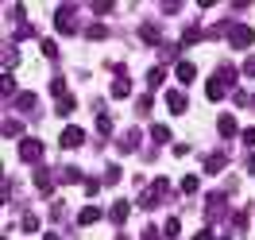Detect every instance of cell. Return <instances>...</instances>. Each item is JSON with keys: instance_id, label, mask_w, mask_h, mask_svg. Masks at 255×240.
Instances as JSON below:
<instances>
[{"instance_id": "14", "label": "cell", "mask_w": 255, "mask_h": 240, "mask_svg": "<svg viewBox=\"0 0 255 240\" xmlns=\"http://www.w3.org/2000/svg\"><path fill=\"white\" fill-rule=\"evenodd\" d=\"M151 136H155L159 144H170V128H162V124H159V128H155V132H151Z\"/></svg>"}, {"instance_id": "17", "label": "cell", "mask_w": 255, "mask_h": 240, "mask_svg": "<svg viewBox=\"0 0 255 240\" xmlns=\"http://www.w3.org/2000/svg\"><path fill=\"white\" fill-rule=\"evenodd\" d=\"M43 240H58V237H54V233H47V237H43Z\"/></svg>"}, {"instance_id": "5", "label": "cell", "mask_w": 255, "mask_h": 240, "mask_svg": "<svg viewBox=\"0 0 255 240\" xmlns=\"http://www.w3.org/2000/svg\"><path fill=\"white\" fill-rule=\"evenodd\" d=\"M217 132H221V136H236V116H232V112H221V120H217Z\"/></svg>"}, {"instance_id": "9", "label": "cell", "mask_w": 255, "mask_h": 240, "mask_svg": "<svg viewBox=\"0 0 255 240\" xmlns=\"http://www.w3.org/2000/svg\"><path fill=\"white\" fill-rule=\"evenodd\" d=\"M224 85H228V78H224V74H217V78L209 81V97H213V101H221V93H224Z\"/></svg>"}, {"instance_id": "16", "label": "cell", "mask_w": 255, "mask_h": 240, "mask_svg": "<svg viewBox=\"0 0 255 240\" xmlns=\"http://www.w3.org/2000/svg\"><path fill=\"white\" fill-rule=\"evenodd\" d=\"M244 74H252V78H255V54L248 58V62H244Z\"/></svg>"}, {"instance_id": "12", "label": "cell", "mask_w": 255, "mask_h": 240, "mask_svg": "<svg viewBox=\"0 0 255 240\" xmlns=\"http://www.w3.org/2000/svg\"><path fill=\"white\" fill-rule=\"evenodd\" d=\"M197 186H201V178H197V175H186V178H182V190H186V194H197Z\"/></svg>"}, {"instance_id": "3", "label": "cell", "mask_w": 255, "mask_h": 240, "mask_svg": "<svg viewBox=\"0 0 255 240\" xmlns=\"http://www.w3.org/2000/svg\"><path fill=\"white\" fill-rule=\"evenodd\" d=\"M128 213H131V206H128L124 198H120V202H112V209H109V217H112L116 225H124V221H128Z\"/></svg>"}, {"instance_id": "15", "label": "cell", "mask_w": 255, "mask_h": 240, "mask_svg": "<svg viewBox=\"0 0 255 240\" xmlns=\"http://www.w3.org/2000/svg\"><path fill=\"white\" fill-rule=\"evenodd\" d=\"M128 93V81L124 78H116V85H112V97H124Z\"/></svg>"}, {"instance_id": "11", "label": "cell", "mask_w": 255, "mask_h": 240, "mask_svg": "<svg viewBox=\"0 0 255 240\" xmlns=\"http://www.w3.org/2000/svg\"><path fill=\"white\" fill-rule=\"evenodd\" d=\"M78 221H81V225H93V221H101V209H97V206H85V209H81V217H78Z\"/></svg>"}, {"instance_id": "7", "label": "cell", "mask_w": 255, "mask_h": 240, "mask_svg": "<svg viewBox=\"0 0 255 240\" xmlns=\"http://www.w3.org/2000/svg\"><path fill=\"white\" fill-rule=\"evenodd\" d=\"M81 140H85V132H81V128H74V124H70V128L62 132V147H78Z\"/></svg>"}, {"instance_id": "8", "label": "cell", "mask_w": 255, "mask_h": 240, "mask_svg": "<svg viewBox=\"0 0 255 240\" xmlns=\"http://www.w3.org/2000/svg\"><path fill=\"white\" fill-rule=\"evenodd\" d=\"M174 74H178V81H182V85H190V81L197 78V70H193L190 62H178V70H174Z\"/></svg>"}, {"instance_id": "6", "label": "cell", "mask_w": 255, "mask_h": 240, "mask_svg": "<svg viewBox=\"0 0 255 240\" xmlns=\"http://www.w3.org/2000/svg\"><path fill=\"white\" fill-rule=\"evenodd\" d=\"M166 105H170V112H186V93H182V89H170V93H166Z\"/></svg>"}, {"instance_id": "1", "label": "cell", "mask_w": 255, "mask_h": 240, "mask_svg": "<svg viewBox=\"0 0 255 240\" xmlns=\"http://www.w3.org/2000/svg\"><path fill=\"white\" fill-rule=\"evenodd\" d=\"M19 155H23L27 163H39L43 159V144H39L35 136H27V140H19Z\"/></svg>"}, {"instance_id": "10", "label": "cell", "mask_w": 255, "mask_h": 240, "mask_svg": "<svg viewBox=\"0 0 255 240\" xmlns=\"http://www.w3.org/2000/svg\"><path fill=\"white\" fill-rule=\"evenodd\" d=\"M4 136H12V140H27V136H23V124H19V120H4Z\"/></svg>"}, {"instance_id": "4", "label": "cell", "mask_w": 255, "mask_h": 240, "mask_svg": "<svg viewBox=\"0 0 255 240\" xmlns=\"http://www.w3.org/2000/svg\"><path fill=\"white\" fill-rule=\"evenodd\" d=\"M54 23H58V31H70V27H74V8H58V12H54Z\"/></svg>"}, {"instance_id": "13", "label": "cell", "mask_w": 255, "mask_h": 240, "mask_svg": "<svg viewBox=\"0 0 255 240\" xmlns=\"http://www.w3.org/2000/svg\"><path fill=\"white\" fill-rule=\"evenodd\" d=\"M16 105H19V109H23V112H31V109H35L31 93H19V97H16Z\"/></svg>"}, {"instance_id": "2", "label": "cell", "mask_w": 255, "mask_h": 240, "mask_svg": "<svg viewBox=\"0 0 255 240\" xmlns=\"http://www.w3.org/2000/svg\"><path fill=\"white\" fill-rule=\"evenodd\" d=\"M228 39H232V47H252L255 31H252V27H232V35H228Z\"/></svg>"}]
</instances>
